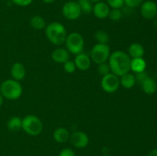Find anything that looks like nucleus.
<instances>
[{"label":"nucleus","mask_w":157,"mask_h":156,"mask_svg":"<svg viewBox=\"0 0 157 156\" xmlns=\"http://www.w3.org/2000/svg\"><path fill=\"white\" fill-rule=\"evenodd\" d=\"M110 55V49L108 44L97 43L91 49L90 59L97 64H100L101 63L107 62Z\"/></svg>","instance_id":"nucleus-6"},{"label":"nucleus","mask_w":157,"mask_h":156,"mask_svg":"<svg viewBox=\"0 0 157 156\" xmlns=\"http://www.w3.org/2000/svg\"><path fill=\"white\" fill-rule=\"evenodd\" d=\"M81 10L78 3L75 1H68L62 7V15L66 19L75 21L81 15Z\"/></svg>","instance_id":"nucleus-8"},{"label":"nucleus","mask_w":157,"mask_h":156,"mask_svg":"<svg viewBox=\"0 0 157 156\" xmlns=\"http://www.w3.org/2000/svg\"><path fill=\"white\" fill-rule=\"evenodd\" d=\"M69 140L75 148H85L89 143V138L87 135L81 131L74 132L71 135H70Z\"/></svg>","instance_id":"nucleus-9"},{"label":"nucleus","mask_w":157,"mask_h":156,"mask_svg":"<svg viewBox=\"0 0 157 156\" xmlns=\"http://www.w3.org/2000/svg\"><path fill=\"white\" fill-rule=\"evenodd\" d=\"M0 93L5 99L15 100L19 99L22 95V86L19 81L14 79L6 80L0 85Z\"/></svg>","instance_id":"nucleus-3"},{"label":"nucleus","mask_w":157,"mask_h":156,"mask_svg":"<svg viewBox=\"0 0 157 156\" xmlns=\"http://www.w3.org/2000/svg\"><path fill=\"white\" fill-rule=\"evenodd\" d=\"M154 23H157V20H156V21H155V22Z\"/></svg>","instance_id":"nucleus-36"},{"label":"nucleus","mask_w":157,"mask_h":156,"mask_svg":"<svg viewBox=\"0 0 157 156\" xmlns=\"http://www.w3.org/2000/svg\"><path fill=\"white\" fill-rule=\"evenodd\" d=\"M66 47L69 53L77 55L82 53L84 47V40L82 35L78 32H72L67 35L65 41Z\"/></svg>","instance_id":"nucleus-5"},{"label":"nucleus","mask_w":157,"mask_h":156,"mask_svg":"<svg viewBox=\"0 0 157 156\" xmlns=\"http://www.w3.org/2000/svg\"><path fill=\"white\" fill-rule=\"evenodd\" d=\"M147 67V63L143 58H133L130 61V70L134 73H140L144 71Z\"/></svg>","instance_id":"nucleus-18"},{"label":"nucleus","mask_w":157,"mask_h":156,"mask_svg":"<svg viewBox=\"0 0 157 156\" xmlns=\"http://www.w3.org/2000/svg\"><path fill=\"white\" fill-rule=\"evenodd\" d=\"M52 58L58 64H64L70 59V53L67 49L58 47L52 51Z\"/></svg>","instance_id":"nucleus-14"},{"label":"nucleus","mask_w":157,"mask_h":156,"mask_svg":"<svg viewBox=\"0 0 157 156\" xmlns=\"http://www.w3.org/2000/svg\"><path fill=\"white\" fill-rule=\"evenodd\" d=\"M109 65L111 73L120 77L124 73H129L130 70V56L121 50H116L110 54L109 57Z\"/></svg>","instance_id":"nucleus-1"},{"label":"nucleus","mask_w":157,"mask_h":156,"mask_svg":"<svg viewBox=\"0 0 157 156\" xmlns=\"http://www.w3.org/2000/svg\"><path fill=\"white\" fill-rule=\"evenodd\" d=\"M0 1H4V0H0Z\"/></svg>","instance_id":"nucleus-37"},{"label":"nucleus","mask_w":157,"mask_h":156,"mask_svg":"<svg viewBox=\"0 0 157 156\" xmlns=\"http://www.w3.org/2000/svg\"><path fill=\"white\" fill-rule=\"evenodd\" d=\"M30 25L35 30H42L46 27V22L40 15H35L30 20Z\"/></svg>","instance_id":"nucleus-21"},{"label":"nucleus","mask_w":157,"mask_h":156,"mask_svg":"<svg viewBox=\"0 0 157 156\" xmlns=\"http://www.w3.org/2000/svg\"><path fill=\"white\" fill-rule=\"evenodd\" d=\"M110 12V8L109 7L107 2L101 1L96 2L93 6V14L96 18L99 19H104L109 16V13Z\"/></svg>","instance_id":"nucleus-11"},{"label":"nucleus","mask_w":157,"mask_h":156,"mask_svg":"<svg viewBox=\"0 0 157 156\" xmlns=\"http://www.w3.org/2000/svg\"><path fill=\"white\" fill-rule=\"evenodd\" d=\"M77 2L79 5L82 13L88 15V14L91 13L93 11L94 6L92 5V2H90V0H78Z\"/></svg>","instance_id":"nucleus-22"},{"label":"nucleus","mask_w":157,"mask_h":156,"mask_svg":"<svg viewBox=\"0 0 157 156\" xmlns=\"http://www.w3.org/2000/svg\"><path fill=\"white\" fill-rule=\"evenodd\" d=\"M90 2H101V1H102V0H90Z\"/></svg>","instance_id":"nucleus-35"},{"label":"nucleus","mask_w":157,"mask_h":156,"mask_svg":"<svg viewBox=\"0 0 157 156\" xmlns=\"http://www.w3.org/2000/svg\"><path fill=\"white\" fill-rule=\"evenodd\" d=\"M21 129L29 136H37L42 132L43 123L41 119L35 115H28L22 119Z\"/></svg>","instance_id":"nucleus-4"},{"label":"nucleus","mask_w":157,"mask_h":156,"mask_svg":"<svg viewBox=\"0 0 157 156\" xmlns=\"http://www.w3.org/2000/svg\"><path fill=\"white\" fill-rule=\"evenodd\" d=\"M94 38L99 44H107L110 40V36H109V34L104 30H98L95 33Z\"/></svg>","instance_id":"nucleus-23"},{"label":"nucleus","mask_w":157,"mask_h":156,"mask_svg":"<svg viewBox=\"0 0 157 156\" xmlns=\"http://www.w3.org/2000/svg\"><path fill=\"white\" fill-rule=\"evenodd\" d=\"M63 68H64V70L66 73H73L76 70L77 67L74 61L68 60V61L63 64Z\"/></svg>","instance_id":"nucleus-26"},{"label":"nucleus","mask_w":157,"mask_h":156,"mask_svg":"<svg viewBox=\"0 0 157 156\" xmlns=\"http://www.w3.org/2000/svg\"><path fill=\"white\" fill-rule=\"evenodd\" d=\"M147 76H148V75H147V73L144 70V71L140 72V73H136V76H135V79H136V81H137L138 83L141 84Z\"/></svg>","instance_id":"nucleus-30"},{"label":"nucleus","mask_w":157,"mask_h":156,"mask_svg":"<svg viewBox=\"0 0 157 156\" xmlns=\"http://www.w3.org/2000/svg\"><path fill=\"white\" fill-rule=\"evenodd\" d=\"M128 52L132 58H138L144 57V54H145V50L142 44L135 42L130 44L128 49Z\"/></svg>","instance_id":"nucleus-17"},{"label":"nucleus","mask_w":157,"mask_h":156,"mask_svg":"<svg viewBox=\"0 0 157 156\" xmlns=\"http://www.w3.org/2000/svg\"><path fill=\"white\" fill-rule=\"evenodd\" d=\"M109 18L113 21H118L122 18L123 13L120 9H112L109 13Z\"/></svg>","instance_id":"nucleus-25"},{"label":"nucleus","mask_w":157,"mask_h":156,"mask_svg":"<svg viewBox=\"0 0 157 156\" xmlns=\"http://www.w3.org/2000/svg\"><path fill=\"white\" fill-rule=\"evenodd\" d=\"M98 73H99L102 76H106V75H107V74H109L110 73H111L110 65H109L108 63H107V62H104V63H101V64H98Z\"/></svg>","instance_id":"nucleus-24"},{"label":"nucleus","mask_w":157,"mask_h":156,"mask_svg":"<svg viewBox=\"0 0 157 156\" xmlns=\"http://www.w3.org/2000/svg\"><path fill=\"white\" fill-rule=\"evenodd\" d=\"M120 85V77L113 73L103 76L101 81V88L104 92L108 93H115L119 89Z\"/></svg>","instance_id":"nucleus-7"},{"label":"nucleus","mask_w":157,"mask_h":156,"mask_svg":"<svg viewBox=\"0 0 157 156\" xmlns=\"http://www.w3.org/2000/svg\"><path fill=\"white\" fill-rule=\"evenodd\" d=\"M12 2L18 6L21 7H26L31 5L33 2V0H12Z\"/></svg>","instance_id":"nucleus-29"},{"label":"nucleus","mask_w":157,"mask_h":156,"mask_svg":"<svg viewBox=\"0 0 157 156\" xmlns=\"http://www.w3.org/2000/svg\"><path fill=\"white\" fill-rule=\"evenodd\" d=\"M53 138L58 143H64L69 140L70 133L66 128L59 127V128H56L54 132Z\"/></svg>","instance_id":"nucleus-16"},{"label":"nucleus","mask_w":157,"mask_h":156,"mask_svg":"<svg viewBox=\"0 0 157 156\" xmlns=\"http://www.w3.org/2000/svg\"><path fill=\"white\" fill-rule=\"evenodd\" d=\"M120 84L125 89L133 88L136 84L135 76L130 73H124V75L120 76Z\"/></svg>","instance_id":"nucleus-19"},{"label":"nucleus","mask_w":157,"mask_h":156,"mask_svg":"<svg viewBox=\"0 0 157 156\" xmlns=\"http://www.w3.org/2000/svg\"><path fill=\"white\" fill-rule=\"evenodd\" d=\"M140 12L146 19H153L157 15V5L155 2L148 0L141 4Z\"/></svg>","instance_id":"nucleus-10"},{"label":"nucleus","mask_w":157,"mask_h":156,"mask_svg":"<svg viewBox=\"0 0 157 156\" xmlns=\"http://www.w3.org/2000/svg\"><path fill=\"white\" fill-rule=\"evenodd\" d=\"M59 156H76L75 155V151L72 149L68 148H64L63 150H61V152H60Z\"/></svg>","instance_id":"nucleus-31"},{"label":"nucleus","mask_w":157,"mask_h":156,"mask_svg":"<svg viewBox=\"0 0 157 156\" xmlns=\"http://www.w3.org/2000/svg\"><path fill=\"white\" fill-rule=\"evenodd\" d=\"M44 3H47V4H51V3H53L54 2H55L56 0H42Z\"/></svg>","instance_id":"nucleus-33"},{"label":"nucleus","mask_w":157,"mask_h":156,"mask_svg":"<svg viewBox=\"0 0 157 156\" xmlns=\"http://www.w3.org/2000/svg\"><path fill=\"white\" fill-rule=\"evenodd\" d=\"M74 62L78 69L81 70H87V69L90 68L91 60L88 55L82 52L76 55Z\"/></svg>","instance_id":"nucleus-12"},{"label":"nucleus","mask_w":157,"mask_h":156,"mask_svg":"<svg viewBox=\"0 0 157 156\" xmlns=\"http://www.w3.org/2000/svg\"><path fill=\"white\" fill-rule=\"evenodd\" d=\"M3 100H4V97H3L1 93H0V107H1L2 105Z\"/></svg>","instance_id":"nucleus-34"},{"label":"nucleus","mask_w":157,"mask_h":156,"mask_svg":"<svg viewBox=\"0 0 157 156\" xmlns=\"http://www.w3.org/2000/svg\"><path fill=\"white\" fill-rule=\"evenodd\" d=\"M44 33L48 40L57 46L64 44L67 36L64 26L58 21H53L46 25Z\"/></svg>","instance_id":"nucleus-2"},{"label":"nucleus","mask_w":157,"mask_h":156,"mask_svg":"<svg viewBox=\"0 0 157 156\" xmlns=\"http://www.w3.org/2000/svg\"><path fill=\"white\" fill-rule=\"evenodd\" d=\"M11 76H12V79L15 80H22L25 77L26 70L25 66L21 63L16 62L12 64L10 70Z\"/></svg>","instance_id":"nucleus-13"},{"label":"nucleus","mask_w":157,"mask_h":156,"mask_svg":"<svg viewBox=\"0 0 157 156\" xmlns=\"http://www.w3.org/2000/svg\"><path fill=\"white\" fill-rule=\"evenodd\" d=\"M147 156H157V148L151 150V151L149 152L148 155Z\"/></svg>","instance_id":"nucleus-32"},{"label":"nucleus","mask_w":157,"mask_h":156,"mask_svg":"<svg viewBox=\"0 0 157 156\" xmlns=\"http://www.w3.org/2000/svg\"><path fill=\"white\" fill-rule=\"evenodd\" d=\"M107 4L112 9H121L124 5V0H107Z\"/></svg>","instance_id":"nucleus-27"},{"label":"nucleus","mask_w":157,"mask_h":156,"mask_svg":"<svg viewBox=\"0 0 157 156\" xmlns=\"http://www.w3.org/2000/svg\"><path fill=\"white\" fill-rule=\"evenodd\" d=\"M141 87H142L143 91L145 93L149 95L153 94L156 93L157 90V84L154 79L147 76L144 81L140 84Z\"/></svg>","instance_id":"nucleus-15"},{"label":"nucleus","mask_w":157,"mask_h":156,"mask_svg":"<svg viewBox=\"0 0 157 156\" xmlns=\"http://www.w3.org/2000/svg\"><path fill=\"white\" fill-rule=\"evenodd\" d=\"M144 0H124V4L130 8H136L141 6Z\"/></svg>","instance_id":"nucleus-28"},{"label":"nucleus","mask_w":157,"mask_h":156,"mask_svg":"<svg viewBox=\"0 0 157 156\" xmlns=\"http://www.w3.org/2000/svg\"><path fill=\"white\" fill-rule=\"evenodd\" d=\"M21 125H22V119L18 116H12L7 122L8 129L12 132L21 130Z\"/></svg>","instance_id":"nucleus-20"}]
</instances>
